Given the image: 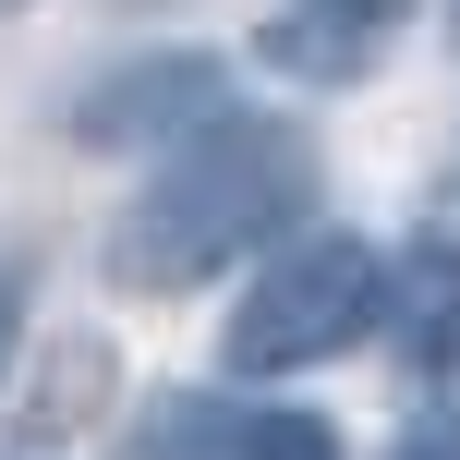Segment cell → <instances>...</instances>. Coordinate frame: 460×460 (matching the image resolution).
<instances>
[{
  "instance_id": "3",
  "label": "cell",
  "mask_w": 460,
  "mask_h": 460,
  "mask_svg": "<svg viewBox=\"0 0 460 460\" xmlns=\"http://www.w3.org/2000/svg\"><path fill=\"white\" fill-rule=\"evenodd\" d=\"M207 121H230V61H207V49H146L73 97L85 146H158V134H207Z\"/></svg>"
},
{
  "instance_id": "5",
  "label": "cell",
  "mask_w": 460,
  "mask_h": 460,
  "mask_svg": "<svg viewBox=\"0 0 460 460\" xmlns=\"http://www.w3.org/2000/svg\"><path fill=\"white\" fill-rule=\"evenodd\" d=\"M400 327H412V376H424V388H460V267H448V254L424 267V291H412Z\"/></svg>"
},
{
  "instance_id": "6",
  "label": "cell",
  "mask_w": 460,
  "mask_h": 460,
  "mask_svg": "<svg viewBox=\"0 0 460 460\" xmlns=\"http://www.w3.org/2000/svg\"><path fill=\"white\" fill-rule=\"evenodd\" d=\"M230 460H340V437L315 412H254V424H230Z\"/></svg>"
},
{
  "instance_id": "8",
  "label": "cell",
  "mask_w": 460,
  "mask_h": 460,
  "mask_svg": "<svg viewBox=\"0 0 460 460\" xmlns=\"http://www.w3.org/2000/svg\"><path fill=\"white\" fill-rule=\"evenodd\" d=\"M13 340H24V267H0V364H13Z\"/></svg>"
},
{
  "instance_id": "4",
  "label": "cell",
  "mask_w": 460,
  "mask_h": 460,
  "mask_svg": "<svg viewBox=\"0 0 460 460\" xmlns=\"http://www.w3.org/2000/svg\"><path fill=\"white\" fill-rule=\"evenodd\" d=\"M400 13H412V0H291V13H279L254 49H267L279 73H303V85H351V73L388 49Z\"/></svg>"
},
{
  "instance_id": "1",
  "label": "cell",
  "mask_w": 460,
  "mask_h": 460,
  "mask_svg": "<svg viewBox=\"0 0 460 460\" xmlns=\"http://www.w3.org/2000/svg\"><path fill=\"white\" fill-rule=\"evenodd\" d=\"M315 207V134L267 110H230L207 134H182L146 194L110 218V279L121 291H194V279L243 267L267 230H291Z\"/></svg>"
},
{
  "instance_id": "7",
  "label": "cell",
  "mask_w": 460,
  "mask_h": 460,
  "mask_svg": "<svg viewBox=\"0 0 460 460\" xmlns=\"http://www.w3.org/2000/svg\"><path fill=\"white\" fill-rule=\"evenodd\" d=\"M388 460H460V412H424V424H412V437H400Z\"/></svg>"
},
{
  "instance_id": "2",
  "label": "cell",
  "mask_w": 460,
  "mask_h": 460,
  "mask_svg": "<svg viewBox=\"0 0 460 460\" xmlns=\"http://www.w3.org/2000/svg\"><path fill=\"white\" fill-rule=\"evenodd\" d=\"M376 327H388V254L351 243V230H315V243L254 267V291L218 327V364L230 376H303V364H340Z\"/></svg>"
},
{
  "instance_id": "9",
  "label": "cell",
  "mask_w": 460,
  "mask_h": 460,
  "mask_svg": "<svg viewBox=\"0 0 460 460\" xmlns=\"http://www.w3.org/2000/svg\"><path fill=\"white\" fill-rule=\"evenodd\" d=\"M0 13H24V0H0Z\"/></svg>"
}]
</instances>
